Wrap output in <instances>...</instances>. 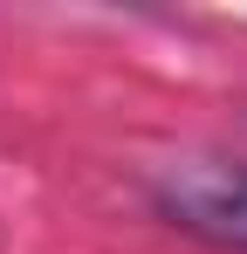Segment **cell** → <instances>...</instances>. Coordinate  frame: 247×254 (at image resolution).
Segmentation results:
<instances>
[{
    "label": "cell",
    "instance_id": "1",
    "mask_svg": "<svg viewBox=\"0 0 247 254\" xmlns=\"http://www.w3.org/2000/svg\"><path fill=\"white\" fill-rule=\"evenodd\" d=\"M144 199L165 227L247 254V158H172L144 179Z\"/></svg>",
    "mask_w": 247,
    "mask_h": 254
}]
</instances>
